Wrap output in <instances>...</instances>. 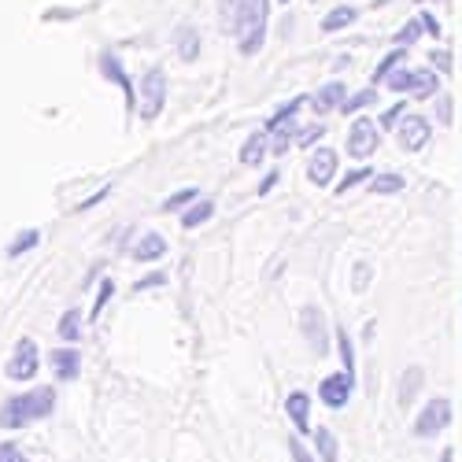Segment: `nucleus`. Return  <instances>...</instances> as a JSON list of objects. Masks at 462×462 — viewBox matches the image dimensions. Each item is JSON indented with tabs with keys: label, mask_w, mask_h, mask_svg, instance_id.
I'll use <instances>...</instances> for the list:
<instances>
[{
	"label": "nucleus",
	"mask_w": 462,
	"mask_h": 462,
	"mask_svg": "<svg viewBox=\"0 0 462 462\" xmlns=\"http://www.w3.org/2000/svg\"><path fill=\"white\" fill-rule=\"evenodd\" d=\"M418 389H421V370H418V366H411V370L403 374V384H400V403L407 407V403L418 396Z\"/></svg>",
	"instance_id": "obj_23"
},
{
	"label": "nucleus",
	"mask_w": 462,
	"mask_h": 462,
	"mask_svg": "<svg viewBox=\"0 0 462 462\" xmlns=\"http://www.w3.org/2000/svg\"><path fill=\"white\" fill-rule=\"evenodd\" d=\"M374 100H377V93H374V89H363V93H356L352 100H344L340 107L352 115V111H359V107H366V104H374Z\"/></svg>",
	"instance_id": "obj_29"
},
{
	"label": "nucleus",
	"mask_w": 462,
	"mask_h": 462,
	"mask_svg": "<svg viewBox=\"0 0 462 462\" xmlns=\"http://www.w3.org/2000/svg\"><path fill=\"white\" fill-rule=\"evenodd\" d=\"M0 462H23V455H19V448H12V444H5V448H0Z\"/></svg>",
	"instance_id": "obj_37"
},
{
	"label": "nucleus",
	"mask_w": 462,
	"mask_h": 462,
	"mask_svg": "<svg viewBox=\"0 0 462 462\" xmlns=\"http://www.w3.org/2000/svg\"><path fill=\"white\" fill-rule=\"evenodd\" d=\"M266 23H271V0H237L234 33H237V49L245 56H255L263 49Z\"/></svg>",
	"instance_id": "obj_1"
},
{
	"label": "nucleus",
	"mask_w": 462,
	"mask_h": 462,
	"mask_svg": "<svg viewBox=\"0 0 462 462\" xmlns=\"http://www.w3.org/2000/svg\"><path fill=\"white\" fill-rule=\"evenodd\" d=\"M322 134H326V130H322V126H307V130H303V134H300V144H315V141H319V137H322Z\"/></svg>",
	"instance_id": "obj_36"
},
{
	"label": "nucleus",
	"mask_w": 462,
	"mask_h": 462,
	"mask_svg": "<svg viewBox=\"0 0 462 462\" xmlns=\"http://www.w3.org/2000/svg\"><path fill=\"white\" fill-rule=\"evenodd\" d=\"M440 119L451 123V104H448V100H440Z\"/></svg>",
	"instance_id": "obj_41"
},
{
	"label": "nucleus",
	"mask_w": 462,
	"mask_h": 462,
	"mask_svg": "<svg viewBox=\"0 0 462 462\" xmlns=\"http://www.w3.org/2000/svg\"><path fill=\"white\" fill-rule=\"evenodd\" d=\"M337 174V152L333 148H319L311 163H307V178H311V185H329Z\"/></svg>",
	"instance_id": "obj_12"
},
{
	"label": "nucleus",
	"mask_w": 462,
	"mask_h": 462,
	"mask_svg": "<svg viewBox=\"0 0 462 462\" xmlns=\"http://www.w3.org/2000/svg\"><path fill=\"white\" fill-rule=\"evenodd\" d=\"M315 448L322 455V462H340V451H337V437L329 430H319L315 433Z\"/></svg>",
	"instance_id": "obj_22"
},
{
	"label": "nucleus",
	"mask_w": 462,
	"mask_h": 462,
	"mask_svg": "<svg viewBox=\"0 0 462 462\" xmlns=\"http://www.w3.org/2000/svg\"><path fill=\"white\" fill-rule=\"evenodd\" d=\"M181 56L185 60H197V30H181Z\"/></svg>",
	"instance_id": "obj_30"
},
{
	"label": "nucleus",
	"mask_w": 462,
	"mask_h": 462,
	"mask_svg": "<svg viewBox=\"0 0 462 462\" xmlns=\"http://www.w3.org/2000/svg\"><path fill=\"white\" fill-rule=\"evenodd\" d=\"M52 370H56L60 381H74V377L82 374V356L74 352V348H56L52 352Z\"/></svg>",
	"instance_id": "obj_14"
},
{
	"label": "nucleus",
	"mask_w": 462,
	"mask_h": 462,
	"mask_svg": "<svg viewBox=\"0 0 462 462\" xmlns=\"http://www.w3.org/2000/svg\"><path fill=\"white\" fill-rule=\"evenodd\" d=\"M266 152H271V137H266V130H259V134H252V137L245 141V148H241V163H245V167H259Z\"/></svg>",
	"instance_id": "obj_15"
},
{
	"label": "nucleus",
	"mask_w": 462,
	"mask_h": 462,
	"mask_svg": "<svg viewBox=\"0 0 462 462\" xmlns=\"http://www.w3.org/2000/svg\"><path fill=\"white\" fill-rule=\"evenodd\" d=\"M289 448H292V458H296V462H315V455H311V451H307V448H303L300 440H292Z\"/></svg>",
	"instance_id": "obj_35"
},
{
	"label": "nucleus",
	"mask_w": 462,
	"mask_h": 462,
	"mask_svg": "<svg viewBox=\"0 0 462 462\" xmlns=\"http://www.w3.org/2000/svg\"><path fill=\"white\" fill-rule=\"evenodd\" d=\"M418 33H421V19H418V23H407V26L400 30V37H396V42H400V45H407V42H414Z\"/></svg>",
	"instance_id": "obj_34"
},
{
	"label": "nucleus",
	"mask_w": 462,
	"mask_h": 462,
	"mask_svg": "<svg viewBox=\"0 0 462 462\" xmlns=\"http://www.w3.org/2000/svg\"><path fill=\"white\" fill-rule=\"evenodd\" d=\"M285 411H289L292 426H296L300 433L311 430V426H307V418H311V396H307V393H292V396L285 400Z\"/></svg>",
	"instance_id": "obj_16"
},
{
	"label": "nucleus",
	"mask_w": 462,
	"mask_h": 462,
	"mask_svg": "<svg viewBox=\"0 0 462 462\" xmlns=\"http://www.w3.org/2000/svg\"><path fill=\"white\" fill-rule=\"evenodd\" d=\"M384 82H389V89H396V93H414V97H433L440 89L433 70H393Z\"/></svg>",
	"instance_id": "obj_6"
},
{
	"label": "nucleus",
	"mask_w": 462,
	"mask_h": 462,
	"mask_svg": "<svg viewBox=\"0 0 462 462\" xmlns=\"http://www.w3.org/2000/svg\"><path fill=\"white\" fill-rule=\"evenodd\" d=\"M430 137H433V130H430V123L421 119V115H411V119H403V123H400V144H403L407 152L426 148V144H430Z\"/></svg>",
	"instance_id": "obj_11"
},
{
	"label": "nucleus",
	"mask_w": 462,
	"mask_h": 462,
	"mask_svg": "<svg viewBox=\"0 0 462 462\" xmlns=\"http://www.w3.org/2000/svg\"><path fill=\"white\" fill-rule=\"evenodd\" d=\"M192 200H197V189H181V192H174V197L163 200V211H178V208H185Z\"/></svg>",
	"instance_id": "obj_28"
},
{
	"label": "nucleus",
	"mask_w": 462,
	"mask_h": 462,
	"mask_svg": "<svg viewBox=\"0 0 462 462\" xmlns=\"http://www.w3.org/2000/svg\"><path fill=\"white\" fill-rule=\"evenodd\" d=\"M359 19V12L356 8H348V5H344V8H333L326 19H322V30L326 33H333V30H344V26H352Z\"/></svg>",
	"instance_id": "obj_20"
},
{
	"label": "nucleus",
	"mask_w": 462,
	"mask_h": 462,
	"mask_svg": "<svg viewBox=\"0 0 462 462\" xmlns=\"http://www.w3.org/2000/svg\"><path fill=\"white\" fill-rule=\"evenodd\" d=\"M163 255H167V241H163L160 234H144V237L137 241V248H134V259H141V263L163 259Z\"/></svg>",
	"instance_id": "obj_17"
},
{
	"label": "nucleus",
	"mask_w": 462,
	"mask_h": 462,
	"mask_svg": "<svg viewBox=\"0 0 462 462\" xmlns=\"http://www.w3.org/2000/svg\"><path fill=\"white\" fill-rule=\"evenodd\" d=\"M352 389H356V374H329V377H322V389H319V396H322V403L326 407H344L348 403V396H352Z\"/></svg>",
	"instance_id": "obj_9"
},
{
	"label": "nucleus",
	"mask_w": 462,
	"mask_h": 462,
	"mask_svg": "<svg viewBox=\"0 0 462 462\" xmlns=\"http://www.w3.org/2000/svg\"><path fill=\"white\" fill-rule=\"evenodd\" d=\"M337 344H340V359H344V370H348V374H356V348H352V337L344 333V329H337Z\"/></svg>",
	"instance_id": "obj_25"
},
{
	"label": "nucleus",
	"mask_w": 462,
	"mask_h": 462,
	"mask_svg": "<svg viewBox=\"0 0 462 462\" xmlns=\"http://www.w3.org/2000/svg\"><path fill=\"white\" fill-rule=\"evenodd\" d=\"M211 215H215V204H211V200H197V204H192V208L181 215V226H185V229H197V226H204Z\"/></svg>",
	"instance_id": "obj_19"
},
{
	"label": "nucleus",
	"mask_w": 462,
	"mask_h": 462,
	"mask_svg": "<svg viewBox=\"0 0 462 462\" xmlns=\"http://www.w3.org/2000/svg\"><path fill=\"white\" fill-rule=\"evenodd\" d=\"M37 241H42V234H37V229H26V234H19V237L12 241L8 255H12V259H19V255H23V252H30V248H33Z\"/></svg>",
	"instance_id": "obj_26"
},
{
	"label": "nucleus",
	"mask_w": 462,
	"mask_h": 462,
	"mask_svg": "<svg viewBox=\"0 0 462 462\" xmlns=\"http://www.w3.org/2000/svg\"><path fill=\"white\" fill-rule=\"evenodd\" d=\"M311 104H315V111H319V115H326V111L340 107V104H344V86H340V82H329V86H322V93H319Z\"/></svg>",
	"instance_id": "obj_18"
},
{
	"label": "nucleus",
	"mask_w": 462,
	"mask_h": 462,
	"mask_svg": "<svg viewBox=\"0 0 462 462\" xmlns=\"http://www.w3.org/2000/svg\"><path fill=\"white\" fill-rule=\"evenodd\" d=\"M400 119H403V104H396V107H389V111L381 115V130H393Z\"/></svg>",
	"instance_id": "obj_33"
},
{
	"label": "nucleus",
	"mask_w": 462,
	"mask_h": 462,
	"mask_svg": "<svg viewBox=\"0 0 462 462\" xmlns=\"http://www.w3.org/2000/svg\"><path fill=\"white\" fill-rule=\"evenodd\" d=\"M100 70H104V79H111L115 86L123 89V97H126V107H134V104H137V93H134V86H130V79H126L123 63L115 60L111 52H104V56H100Z\"/></svg>",
	"instance_id": "obj_13"
},
{
	"label": "nucleus",
	"mask_w": 462,
	"mask_h": 462,
	"mask_svg": "<svg viewBox=\"0 0 462 462\" xmlns=\"http://www.w3.org/2000/svg\"><path fill=\"white\" fill-rule=\"evenodd\" d=\"M366 178H374L366 167H363V171H352V174H344V181L337 185V192H348V189H356V185H359V181H366Z\"/></svg>",
	"instance_id": "obj_32"
},
{
	"label": "nucleus",
	"mask_w": 462,
	"mask_h": 462,
	"mask_svg": "<svg viewBox=\"0 0 462 462\" xmlns=\"http://www.w3.org/2000/svg\"><path fill=\"white\" fill-rule=\"evenodd\" d=\"M282 5H289V0H282Z\"/></svg>",
	"instance_id": "obj_42"
},
{
	"label": "nucleus",
	"mask_w": 462,
	"mask_h": 462,
	"mask_svg": "<svg viewBox=\"0 0 462 462\" xmlns=\"http://www.w3.org/2000/svg\"><path fill=\"white\" fill-rule=\"evenodd\" d=\"M370 185H374V192H400L403 189V178L400 174H377Z\"/></svg>",
	"instance_id": "obj_27"
},
{
	"label": "nucleus",
	"mask_w": 462,
	"mask_h": 462,
	"mask_svg": "<svg viewBox=\"0 0 462 462\" xmlns=\"http://www.w3.org/2000/svg\"><path fill=\"white\" fill-rule=\"evenodd\" d=\"M433 60H437V67H440V70H448V67H451V56H448V52H437Z\"/></svg>",
	"instance_id": "obj_40"
},
{
	"label": "nucleus",
	"mask_w": 462,
	"mask_h": 462,
	"mask_svg": "<svg viewBox=\"0 0 462 462\" xmlns=\"http://www.w3.org/2000/svg\"><path fill=\"white\" fill-rule=\"evenodd\" d=\"M60 337H63V340H79V337H82V311H79V307L63 311V319H60Z\"/></svg>",
	"instance_id": "obj_21"
},
{
	"label": "nucleus",
	"mask_w": 462,
	"mask_h": 462,
	"mask_svg": "<svg viewBox=\"0 0 462 462\" xmlns=\"http://www.w3.org/2000/svg\"><path fill=\"white\" fill-rule=\"evenodd\" d=\"M163 104H167V74H163V67H152L144 74V82H141V104H137L141 119L144 123H156Z\"/></svg>",
	"instance_id": "obj_3"
},
{
	"label": "nucleus",
	"mask_w": 462,
	"mask_h": 462,
	"mask_svg": "<svg viewBox=\"0 0 462 462\" xmlns=\"http://www.w3.org/2000/svg\"><path fill=\"white\" fill-rule=\"evenodd\" d=\"M448 426H451V400L437 396V400H430L426 407H421V414L414 421V433L421 440H430V437H440Z\"/></svg>",
	"instance_id": "obj_5"
},
{
	"label": "nucleus",
	"mask_w": 462,
	"mask_h": 462,
	"mask_svg": "<svg viewBox=\"0 0 462 462\" xmlns=\"http://www.w3.org/2000/svg\"><path fill=\"white\" fill-rule=\"evenodd\" d=\"M377 141H381V134H377V123L374 119H356L352 123V130H348V152L356 160H370L374 152H377Z\"/></svg>",
	"instance_id": "obj_7"
},
{
	"label": "nucleus",
	"mask_w": 462,
	"mask_h": 462,
	"mask_svg": "<svg viewBox=\"0 0 462 462\" xmlns=\"http://www.w3.org/2000/svg\"><path fill=\"white\" fill-rule=\"evenodd\" d=\"M300 107H303V97H296V100H289L285 107H278V111H274V119L266 123V137L274 141L271 152H289V144H292V126H296Z\"/></svg>",
	"instance_id": "obj_4"
},
{
	"label": "nucleus",
	"mask_w": 462,
	"mask_h": 462,
	"mask_svg": "<svg viewBox=\"0 0 462 462\" xmlns=\"http://www.w3.org/2000/svg\"><path fill=\"white\" fill-rule=\"evenodd\" d=\"M56 407V393L52 389H30L23 396H12L5 407H0V426L5 430H23L37 418H49Z\"/></svg>",
	"instance_id": "obj_2"
},
{
	"label": "nucleus",
	"mask_w": 462,
	"mask_h": 462,
	"mask_svg": "<svg viewBox=\"0 0 462 462\" xmlns=\"http://www.w3.org/2000/svg\"><path fill=\"white\" fill-rule=\"evenodd\" d=\"M111 292H115V285H111V282H104V285H100V292H97V303H93V311H89V319H100V311H104V307H107Z\"/></svg>",
	"instance_id": "obj_31"
},
{
	"label": "nucleus",
	"mask_w": 462,
	"mask_h": 462,
	"mask_svg": "<svg viewBox=\"0 0 462 462\" xmlns=\"http://www.w3.org/2000/svg\"><path fill=\"white\" fill-rule=\"evenodd\" d=\"M300 329H303L307 344H311V352L326 356V348H329V337H326V319H322L319 307H303V315H300Z\"/></svg>",
	"instance_id": "obj_10"
},
{
	"label": "nucleus",
	"mask_w": 462,
	"mask_h": 462,
	"mask_svg": "<svg viewBox=\"0 0 462 462\" xmlns=\"http://www.w3.org/2000/svg\"><path fill=\"white\" fill-rule=\"evenodd\" d=\"M274 185H278V174H266V181H263V185H259V192H271V189H274Z\"/></svg>",
	"instance_id": "obj_39"
},
{
	"label": "nucleus",
	"mask_w": 462,
	"mask_h": 462,
	"mask_svg": "<svg viewBox=\"0 0 462 462\" xmlns=\"http://www.w3.org/2000/svg\"><path fill=\"white\" fill-rule=\"evenodd\" d=\"M421 26H426V33H433V37L440 33V23H437L433 15H421Z\"/></svg>",
	"instance_id": "obj_38"
},
{
	"label": "nucleus",
	"mask_w": 462,
	"mask_h": 462,
	"mask_svg": "<svg viewBox=\"0 0 462 462\" xmlns=\"http://www.w3.org/2000/svg\"><path fill=\"white\" fill-rule=\"evenodd\" d=\"M37 366H42V356H37V344L33 340H19L15 344V352H12V359H8V377L12 381H30L33 374H37Z\"/></svg>",
	"instance_id": "obj_8"
},
{
	"label": "nucleus",
	"mask_w": 462,
	"mask_h": 462,
	"mask_svg": "<svg viewBox=\"0 0 462 462\" xmlns=\"http://www.w3.org/2000/svg\"><path fill=\"white\" fill-rule=\"evenodd\" d=\"M403 60H407V56H403V49L389 52V56H384V60H381V67L374 70V82H384V79H389V74H393V70H396V67H400Z\"/></svg>",
	"instance_id": "obj_24"
}]
</instances>
